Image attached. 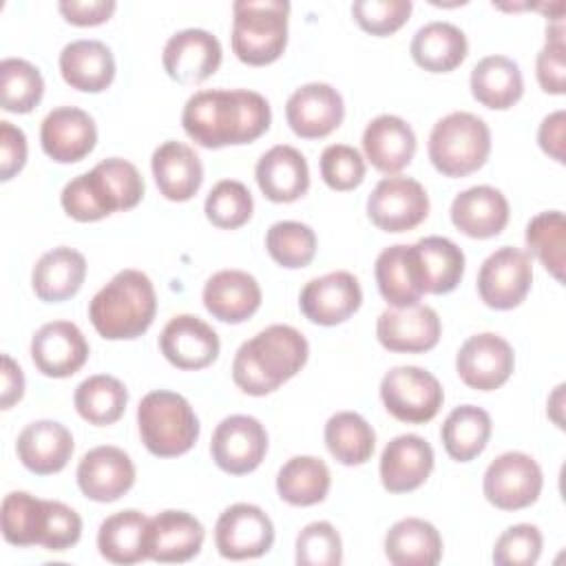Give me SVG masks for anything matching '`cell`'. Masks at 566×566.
<instances>
[{
  "mask_svg": "<svg viewBox=\"0 0 566 566\" xmlns=\"http://www.w3.org/2000/svg\"><path fill=\"white\" fill-rule=\"evenodd\" d=\"M75 478L88 500L106 504L130 491L135 484V464L124 449L102 444L82 455Z\"/></svg>",
  "mask_w": 566,
  "mask_h": 566,
  "instance_id": "18",
  "label": "cell"
},
{
  "mask_svg": "<svg viewBox=\"0 0 566 566\" xmlns=\"http://www.w3.org/2000/svg\"><path fill=\"white\" fill-rule=\"evenodd\" d=\"M86 279V259L82 252L60 245L44 252L31 272V287L44 303H62L75 296Z\"/></svg>",
  "mask_w": 566,
  "mask_h": 566,
  "instance_id": "32",
  "label": "cell"
},
{
  "mask_svg": "<svg viewBox=\"0 0 566 566\" xmlns=\"http://www.w3.org/2000/svg\"><path fill=\"white\" fill-rule=\"evenodd\" d=\"M95 170L106 181L117 210H130L135 208L144 197V177L135 168V164L122 159V157H108L95 166Z\"/></svg>",
  "mask_w": 566,
  "mask_h": 566,
  "instance_id": "53",
  "label": "cell"
},
{
  "mask_svg": "<svg viewBox=\"0 0 566 566\" xmlns=\"http://www.w3.org/2000/svg\"><path fill=\"white\" fill-rule=\"evenodd\" d=\"M150 168L159 192L168 201L192 199L203 181V166L199 155L181 142H164L150 157Z\"/></svg>",
  "mask_w": 566,
  "mask_h": 566,
  "instance_id": "30",
  "label": "cell"
},
{
  "mask_svg": "<svg viewBox=\"0 0 566 566\" xmlns=\"http://www.w3.org/2000/svg\"><path fill=\"white\" fill-rule=\"evenodd\" d=\"M88 343L71 321L44 323L31 338V360L49 378H69L84 367Z\"/></svg>",
  "mask_w": 566,
  "mask_h": 566,
  "instance_id": "19",
  "label": "cell"
},
{
  "mask_svg": "<svg viewBox=\"0 0 566 566\" xmlns=\"http://www.w3.org/2000/svg\"><path fill=\"white\" fill-rule=\"evenodd\" d=\"M471 95L486 108L506 111L520 102L524 77L515 60L506 55H486L471 71Z\"/></svg>",
  "mask_w": 566,
  "mask_h": 566,
  "instance_id": "34",
  "label": "cell"
},
{
  "mask_svg": "<svg viewBox=\"0 0 566 566\" xmlns=\"http://www.w3.org/2000/svg\"><path fill=\"white\" fill-rule=\"evenodd\" d=\"M115 0H62L57 4L66 22L75 27H97L115 13Z\"/></svg>",
  "mask_w": 566,
  "mask_h": 566,
  "instance_id": "56",
  "label": "cell"
},
{
  "mask_svg": "<svg viewBox=\"0 0 566 566\" xmlns=\"http://www.w3.org/2000/svg\"><path fill=\"white\" fill-rule=\"evenodd\" d=\"M27 164V137L11 122H0V179L9 181Z\"/></svg>",
  "mask_w": 566,
  "mask_h": 566,
  "instance_id": "55",
  "label": "cell"
},
{
  "mask_svg": "<svg viewBox=\"0 0 566 566\" xmlns=\"http://www.w3.org/2000/svg\"><path fill=\"white\" fill-rule=\"evenodd\" d=\"M327 451L345 467L365 464L376 447L371 424L356 411H338L325 424Z\"/></svg>",
  "mask_w": 566,
  "mask_h": 566,
  "instance_id": "40",
  "label": "cell"
},
{
  "mask_svg": "<svg viewBox=\"0 0 566 566\" xmlns=\"http://www.w3.org/2000/svg\"><path fill=\"white\" fill-rule=\"evenodd\" d=\"M433 471L431 444L416 436H396L380 455V482L389 493H409L422 486Z\"/></svg>",
  "mask_w": 566,
  "mask_h": 566,
  "instance_id": "24",
  "label": "cell"
},
{
  "mask_svg": "<svg viewBox=\"0 0 566 566\" xmlns=\"http://www.w3.org/2000/svg\"><path fill=\"white\" fill-rule=\"evenodd\" d=\"M201 522L186 511H161L148 520L146 551L161 564H181L199 555L203 546Z\"/></svg>",
  "mask_w": 566,
  "mask_h": 566,
  "instance_id": "23",
  "label": "cell"
},
{
  "mask_svg": "<svg viewBox=\"0 0 566 566\" xmlns=\"http://www.w3.org/2000/svg\"><path fill=\"white\" fill-rule=\"evenodd\" d=\"M164 358L177 369H203L219 356L221 343L217 332L192 314L172 316L159 334Z\"/></svg>",
  "mask_w": 566,
  "mask_h": 566,
  "instance_id": "21",
  "label": "cell"
},
{
  "mask_svg": "<svg viewBox=\"0 0 566 566\" xmlns=\"http://www.w3.org/2000/svg\"><path fill=\"white\" fill-rule=\"evenodd\" d=\"M407 256L422 294H449L464 276V252L447 237H424L407 245Z\"/></svg>",
  "mask_w": 566,
  "mask_h": 566,
  "instance_id": "20",
  "label": "cell"
},
{
  "mask_svg": "<svg viewBox=\"0 0 566 566\" xmlns=\"http://www.w3.org/2000/svg\"><path fill=\"white\" fill-rule=\"evenodd\" d=\"M451 223L471 239L497 237L509 223V201L493 186H473L455 195Z\"/></svg>",
  "mask_w": 566,
  "mask_h": 566,
  "instance_id": "29",
  "label": "cell"
},
{
  "mask_svg": "<svg viewBox=\"0 0 566 566\" xmlns=\"http://www.w3.org/2000/svg\"><path fill=\"white\" fill-rule=\"evenodd\" d=\"M427 153L440 175L467 177L486 164L491 130L486 122L473 113H449L433 124Z\"/></svg>",
  "mask_w": 566,
  "mask_h": 566,
  "instance_id": "6",
  "label": "cell"
},
{
  "mask_svg": "<svg viewBox=\"0 0 566 566\" xmlns=\"http://www.w3.org/2000/svg\"><path fill=\"white\" fill-rule=\"evenodd\" d=\"M363 303V290L352 272L336 270L305 283L298 296L301 312L307 321L332 327L345 323L358 312Z\"/></svg>",
  "mask_w": 566,
  "mask_h": 566,
  "instance_id": "14",
  "label": "cell"
},
{
  "mask_svg": "<svg viewBox=\"0 0 566 566\" xmlns=\"http://www.w3.org/2000/svg\"><path fill=\"white\" fill-rule=\"evenodd\" d=\"M442 323L436 310L427 305L387 307L376 321L378 343L398 354H422L438 345Z\"/></svg>",
  "mask_w": 566,
  "mask_h": 566,
  "instance_id": "16",
  "label": "cell"
},
{
  "mask_svg": "<svg viewBox=\"0 0 566 566\" xmlns=\"http://www.w3.org/2000/svg\"><path fill=\"white\" fill-rule=\"evenodd\" d=\"M380 400L396 420L422 424L438 416L444 391L431 371L416 365H400L382 376Z\"/></svg>",
  "mask_w": 566,
  "mask_h": 566,
  "instance_id": "7",
  "label": "cell"
},
{
  "mask_svg": "<svg viewBox=\"0 0 566 566\" xmlns=\"http://www.w3.org/2000/svg\"><path fill=\"white\" fill-rule=\"evenodd\" d=\"M429 214V195L420 181L402 175L380 179L367 197V217L385 232H407Z\"/></svg>",
  "mask_w": 566,
  "mask_h": 566,
  "instance_id": "9",
  "label": "cell"
},
{
  "mask_svg": "<svg viewBox=\"0 0 566 566\" xmlns=\"http://www.w3.org/2000/svg\"><path fill=\"white\" fill-rule=\"evenodd\" d=\"M385 555L396 566H433L442 557V537L431 522L405 517L387 531Z\"/></svg>",
  "mask_w": 566,
  "mask_h": 566,
  "instance_id": "35",
  "label": "cell"
},
{
  "mask_svg": "<svg viewBox=\"0 0 566 566\" xmlns=\"http://www.w3.org/2000/svg\"><path fill=\"white\" fill-rule=\"evenodd\" d=\"M533 283L531 256L513 245H502L491 252L478 272V292L491 310L517 307Z\"/></svg>",
  "mask_w": 566,
  "mask_h": 566,
  "instance_id": "10",
  "label": "cell"
},
{
  "mask_svg": "<svg viewBox=\"0 0 566 566\" xmlns=\"http://www.w3.org/2000/svg\"><path fill=\"white\" fill-rule=\"evenodd\" d=\"M44 95V80L27 60L7 57L0 62V106L9 113H31Z\"/></svg>",
  "mask_w": 566,
  "mask_h": 566,
  "instance_id": "45",
  "label": "cell"
},
{
  "mask_svg": "<svg viewBox=\"0 0 566 566\" xmlns=\"http://www.w3.org/2000/svg\"><path fill=\"white\" fill-rule=\"evenodd\" d=\"M46 522V500L27 491H11L0 506V526L4 542L13 546L40 544Z\"/></svg>",
  "mask_w": 566,
  "mask_h": 566,
  "instance_id": "41",
  "label": "cell"
},
{
  "mask_svg": "<svg viewBox=\"0 0 566 566\" xmlns=\"http://www.w3.org/2000/svg\"><path fill=\"white\" fill-rule=\"evenodd\" d=\"M345 117L340 93L325 82H310L298 86L287 104L285 119L294 135L303 139H321L334 133Z\"/></svg>",
  "mask_w": 566,
  "mask_h": 566,
  "instance_id": "17",
  "label": "cell"
},
{
  "mask_svg": "<svg viewBox=\"0 0 566 566\" xmlns=\"http://www.w3.org/2000/svg\"><path fill=\"white\" fill-rule=\"evenodd\" d=\"M60 203L64 212L82 223L99 221L113 212H117V203L102 179V175L93 168L84 175L71 179L60 195Z\"/></svg>",
  "mask_w": 566,
  "mask_h": 566,
  "instance_id": "43",
  "label": "cell"
},
{
  "mask_svg": "<svg viewBox=\"0 0 566 566\" xmlns=\"http://www.w3.org/2000/svg\"><path fill=\"white\" fill-rule=\"evenodd\" d=\"M310 345L292 325H270L245 340L232 360V380L248 396H268L307 363Z\"/></svg>",
  "mask_w": 566,
  "mask_h": 566,
  "instance_id": "2",
  "label": "cell"
},
{
  "mask_svg": "<svg viewBox=\"0 0 566 566\" xmlns=\"http://www.w3.org/2000/svg\"><path fill=\"white\" fill-rule=\"evenodd\" d=\"M526 245L557 281H564L566 219L562 210L535 214L526 226Z\"/></svg>",
  "mask_w": 566,
  "mask_h": 566,
  "instance_id": "44",
  "label": "cell"
},
{
  "mask_svg": "<svg viewBox=\"0 0 566 566\" xmlns=\"http://www.w3.org/2000/svg\"><path fill=\"white\" fill-rule=\"evenodd\" d=\"M323 181L338 192L354 190L365 179V159L363 155L347 144H329L318 159Z\"/></svg>",
  "mask_w": 566,
  "mask_h": 566,
  "instance_id": "49",
  "label": "cell"
},
{
  "mask_svg": "<svg viewBox=\"0 0 566 566\" xmlns=\"http://www.w3.org/2000/svg\"><path fill=\"white\" fill-rule=\"evenodd\" d=\"M137 427L144 447L157 458L188 453L199 438V418L190 402L175 391L157 389L142 398Z\"/></svg>",
  "mask_w": 566,
  "mask_h": 566,
  "instance_id": "5",
  "label": "cell"
},
{
  "mask_svg": "<svg viewBox=\"0 0 566 566\" xmlns=\"http://www.w3.org/2000/svg\"><path fill=\"white\" fill-rule=\"evenodd\" d=\"M203 210L212 226L221 230H237L250 221L254 201L245 184L237 179H221L208 192Z\"/></svg>",
  "mask_w": 566,
  "mask_h": 566,
  "instance_id": "47",
  "label": "cell"
},
{
  "mask_svg": "<svg viewBox=\"0 0 566 566\" xmlns=\"http://www.w3.org/2000/svg\"><path fill=\"white\" fill-rule=\"evenodd\" d=\"M491 431V416L482 407L460 405L442 422L440 438L449 458L455 462H471L486 449Z\"/></svg>",
  "mask_w": 566,
  "mask_h": 566,
  "instance_id": "37",
  "label": "cell"
},
{
  "mask_svg": "<svg viewBox=\"0 0 566 566\" xmlns=\"http://www.w3.org/2000/svg\"><path fill=\"white\" fill-rule=\"evenodd\" d=\"M82 517L57 500H46V522L40 546L46 551H66L80 542Z\"/></svg>",
  "mask_w": 566,
  "mask_h": 566,
  "instance_id": "54",
  "label": "cell"
},
{
  "mask_svg": "<svg viewBox=\"0 0 566 566\" xmlns=\"http://www.w3.org/2000/svg\"><path fill=\"white\" fill-rule=\"evenodd\" d=\"M214 544L226 559L261 557L274 544V524L263 509L239 502L219 515Z\"/></svg>",
  "mask_w": 566,
  "mask_h": 566,
  "instance_id": "12",
  "label": "cell"
},
{
  "mask_svg": "<svg viewBox=\"0 0 566 566\" xmlns=\"http://www.w3.org/2000/svg\"><path fill=\"white\" fill-rule=\"evenodd\" d=\"M272 122L268 99L248 88H212L188 97L181 124L186 135L203 148L239 146L259 139Z\"/></svg>",
  "mask_w": 566,
  "mask_h": 566,
  "instance_id": "1",
  "label": "cell"
},
{
  "mask_svg": "<svg viewBox=\"0 0 566 566\" xmlns=\"http://www.w3.org/2000/svg\"><path fill=\"white\" fill-rule=\"evenodd\" d=\"M542 533L533 524L509 526L493 546V562L500 566H533L542 555Z\"/></svg>",
  "mask_w": 566,
  "mask_h": 566,
  "instance_id": "52",
  "label": "cell"
},
{
  "mask_svg": "<svg viewBox=\"0 0 566 566\" xmlns=\"http://www.w3.org/2000/svg\"><path fill=\"white\" fill-rule=\"evenodd\" d=\"M223 51L221 42L206 29H184L168 38L161 51V64L170 80L179 84H199L217 73Z\"/></svg>",
  "mask_w": 566,
  "mask_h": 566,
  "instance_id": "15",
  "label": "cell"
},
{
  "mask_svg": "<svg viewBox=\"0 0 566 566\" xmlns=\"http://www.w3.org/2000/svg\"><path fill=\"white\" fill-rule=\"evenodd\" d=\"M535 75L544 93H551V95L566 93V44H564L562 20H557L546 29V44L537 53Z\"/></svg>",
  "mask_w": 566,
  "mask_h": 566,
  "instance_id": "51",
  "label": "cell"
},
{
  "mask_svg": "<svg viewBox=\"0 0 566 566\" xmlns=\"http://www.w3.org/2000/svg\"><path fill=\"white\" fill-rule=\"evenodd\" d=\"M409 0H356L352 4L354 22L371 35L385 38L396 33L411 15Z\"/></svg>",
  "mask_w": 566,
  "mask_h": 566,
  "instance_id": "50",
  "label": "cell"
},
{
  "mask_svg": "<svg viewBox=\"0 0 566 566\" xmlns=\"http://www.w3.org/2000/svg\"><path fill=\"white\" fill-rule=\"evenodd\" d=\"M203 305L221 323L239 325L261 307V287L243 270H221L203 285Z\"/></svg>",
  "mask_w": 566,
  "mask_h": 566,
  "instance_id": "27",
  "label": "cell"
},
{
  "mask_svg": "<svg viewBox=\"0 0 566 566\" xmlns=\"http://www.w3.org/2000/svg\"><path fill=\"white\" fill-rule=\"evenodd\" d=\"M24 396V374L20 365L2 354V389H0V409H11Z\"/></svg>",
  "mask_w": 566,
  "mask_h": 566,
  "instance_id": "58",
  "label": "cell"
},
{
  "mask_svg": "<svg viewBox=\"0 0 566 566\" xmlns=\"http://www.w3.org/2000/svg\"><path fill=\"white\" fill-rule=\"evenodd\" d=\"M148 517L142 511L126 509L108 515L97 531V548L106 562L137 564L148 557L146 551Z\"/></svg>",
  "mask_w": 566,
  "mask_h": 566,
  "instance_id": "36",
  "label": "cell"
},
{
  "mask_svg": "<svg viewBox=\"0 0 566 566\" xmlns=\"http://www.w3.org/2000/svg\"><path fill=\"white\" fill-rule=\"evenodd\" d=\"M71 431L55 420H35L27 424L15 442L18 460L35 475H53L62 471L73 455Z\"/></svg>",
  "mask_w": 566,
  "mask_h": 566,
  "instance_id": "26",
  "label": "cell"
},
{
  "mask_svg": "<svg viewBox=\"0 0 566 566\" xmlns=\"http://www.w3.org/2000/svg\"><path fill=\"white\" fill-rule=\"evenodd\" d=\"M564 130H566V113L555 111L546 115L537 130L539 148L553 157L557 164H564Z\"/></svg>",
  "mask_w": 566,
  "mask_h": 566,
  "instance_id": "57",
  "label": "cell"
},
{
  "mask_svg": "<svg viewBox=\"0 0 566 566\" xmlns=\"http://www.w3.org/2000/svg\"><path fill=\"white\" fill-rule=\"evenodd\" d=\"M157 296L153 281L139 270L117 272L88 303V318L106 340H133L155 318Z\"/></svg>",
  "mask_w": 566,
  "mask_h": 566,
  "instance_id": "3",
  "label": "cell"
},
{
  "mask_svg": "<svg viewBox=\"0 0 566 566\" xmlns=\"http://www.w3.org/2000/svg\"><path fill=\"white\" fill-rule=\"evenodd\" d=\"M365 159L385 175H398L407 168L416 153V135L411 126L396 115L374 117L363 133Z\"/></svg>",
  "mask_w": 566,
  "mask_h": 566,
  "instance_id": "28",
  "label": "cell"
},
{
  "mask_svg": "<svg viewBox=\"0 0 566 566\" xmlns=\"http://www.w3.org/2000/svg\"><path fill=\"white\" fill-rule=\"evenodd\" d=\"M97 142L93 117L77 106L53 108L40 126L42 150L57 164L82 161Z\"/></svg>",
  "mask_w": 566,
  "mask_h": 566,
  "instance_id": "22",
  "label": "cell"
},
{
  "mask_svg": "<svg viewBox=\"0 0 566 566\" xmlns=\"http://www.w3.org/2000/svg\"><path fill=\"white\" fill-rule=\"evenodd\" d=\"M513 367V347L491 332L469 336L455 356V371L460 380L478 391H493L502 387L511 378Z\"/></svg>",
  "mask_w": 566,
  "mask_h": 566,
  "instance_id": "13",
  "label": "cell"
},
{
  "mask_svg": "<svg viewBox=\"0 0 566 566\" xmlns=\"http://www.w3.org/2000/svg\"><path fill=\"white\" fill-rule=\"evenodd\" d=\"M343 562V542L329 522H312L296 537L298 566H336Z\"/></svg>",
  "mask_w": 566,
  "mask_h": 566,
  "instance_id": "48",
  "label": "cell"
},
{
  "mask_svg": "<svg viewBox=\"0 0 566 566\" xmlns=\"http://www.w3.org/2000/svg\"><path fill=\"white\" fill-rule=\"evenodd\" d=\"M73 405L80 418H84L88 424L106 427L124 416L128 405V389L115 376L95 374L77 385Z\"/></svg>",
  "mask_w": 566,
  "mask_h": 566,
  "instance_id": "39",
  "label": "cell"
},
{
  "mask_svg": "<svg viewBox=\"0 0 566 566\" xmlns=\"http://www.w3.org/2000/svg\"><path fill=\"white\" fill-rule=\"evenodd\" d=\"M544 475L539 464L522 451L497 455L484 471V497L502 511H520L531 506L542 493Z\"/></svg>",
  "mask_w": 566,
  "mask_h": 566,
  "instance_id": "8",
  "label": "cell"
},
{
  "mask_svg": "<svg viewBox=\"0 0 566 566\" xmlns=\"http://www.w3.org/2000/svg\"><path fill=\"white\" fill-rule=\"evenodd\" d=\"M329 469L321 458L294 455L276 475L279 497L292 506H314L329 493Z\"/></svg>",
  "mask_w": 566,
  "mask_h": 566,
  "instance_id": "38",
  "label": "cell"
},
{
  "mask_svg": "<svg viewBox=\"0 0 566 566\" xmlns=\"http://www.w3.org/2000/svg\"><path fill=\"white\" fill-rule=\"evenodd\" d=\"M285 0H237L232 4V51L250 66L276 62L287 46Z\"/></svg>",
  "mask_w": 566,
  "mask_h": 566,
  "instance_id": "4",
  "label": "cell"
},
{
  "mask_svg": "<svg viewBox=\"0 0 566 566\" xmlns=\"http://www.w3.org/2000/svg\"><path fill=\"white\" fill-rule=\"evenodd\" d=\"M256 184L265 199L274 203H292L310 188V168L301 150L287 144L272 146L261 155L254 168Z\"/></svg>",
  "mask_w": 566,
  "mask_h": 566,
  "instance_id": "25",
  "label": "cell"
},
{
  "mask_svg": "<svg viewBox=\"0 0 566 566\" xmlns=\"http://www.w3.org/2000/svg\"><path fill=\"white\" fill-rule=\"evenodd\" d=\"M469 51L462 29L451 22H429L420 27L411 40L409 53L413 62L429 73H449L458 69Z\"/></svg>",
  "mask_w": 566,
  "mask_h": 566,
  "instance_id": "33",
  "label": "cell"
},
{
  "mask_svg": "<svg viewBox=\"0 0 566 566\" xmlns=\"http://www.w3.org/2000/svg\"><path fill=\"white\" fill-rule=\"evenodd\" d=\"M268 254L287 270H298L312 263L316 254V234L301 221H276L265 234Z\"/></svg>",
  "mask_w": 566,
  "mask_h": 566,
  "instance_id": "46",
  "label": "cell"
},
{
  "mask_svg": "<svg viewBox=\"0 0 566 566\" xmlns=\"http://www.w3.org/2000/svg\"><path fill=\"white\" fill-rule=\"evenodd\" d=\"M376 283L380 296L391 305V307H409L418 305L422 298V290L418 287L409 256H407V245L396 243L385 248L374 265Z\"/></svg>",
  "mask_w": 566,
  "mask_h": 566,
  "instance_id": "42",
  "label": "cell"
},
{
  "mask_svg": "<svg viewBox=\"0 0 566 566\" xmlns=\"http://www.w3.org/2000/svg\"><path fill=\"white\" fill-rule=\"evenodd\" d=\"M214 464L230 475H245L254 471L268 453L265 427L243 413L223 418L210 440Z\"/></svg>",
  "mask_w": 566,
  "mask_h": 566,
  "instance_id": "11",
  "label": "cell"
},
{
  "mask_svg": "<svg viewBox=\"0 0 566 566\" xmlns=\"http://www.w3.org/2000/svg\"><path fill=\"white\" fill-rule=\"evenodd\" d=\"M60 73L75 91L102 93L115 80V57L99 40H75L60 53Z\"/></svg>",
  "mask_w": 566,
  "mask_h": 566,
  "instance_id": "31",
  "label": "cell"
}]
</instances>
